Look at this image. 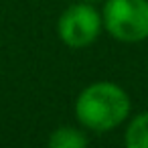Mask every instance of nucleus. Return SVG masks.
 <instances>
[{
  "mask_svg": "<svg viewBox=\"0 0 148 148\" xmlns=\"http://www.w3.org/2000/svg\"><path fill=\"white\" fill-rule=\"evenodd\" d=\"M101 27V12H97V8L89 2H77L59 16L57 33L67 47L81 49L99 37Z\"/></svg>",
  "mask_w": 148,
  "mask_h": 148,
  "instance_id": "7ed1b4c3",
  "label": "nucleus"
},
{
  "mask_svg": "<svg viewBox=\"0 0 148 148\" xmlns=\"http://www.w3.org/2000/svg\"><path fill=\"white\" fill-rule=\"evenodd\" d=\"M79 2H89V4H93V2H99V0H79Z\"/></svg>",
  "mask_w": 148,
  "mask_h": 148,
  "instance_id": "423d86ee",
  "label": "nucleus"
},
{
  "mask_svg": "<svg viewBox=\"0 0 148 148\" xmlns=\"http://www.w3.org/2000/svg\"><path fill=\"white\" fill-rule=\"evenodd\" d=\"M47 148H87V136L73 126H61L51 132Z\"/></svg>",
  "mask_w": 148,
  "mask_h": 148,
  "instance_id": "20e7f679",
  "label": "nucleus"
},
{
  "mask_svg": "<svg viewBox=\"0 0 148 148\" xmlns=\"http://www.w3.org/2000/svg\"><path fill=\"white\" fill-rule=\"evenodd\" d=\"M126 148H148V112L134 116L124 134Z\"/></svg>",
  "mask_w": 148,
  "mask_h": 148,
  "instance_id": "39448f33",
  "label": "nucleus"
},
{
  "mask_svg": "<svg viewBox=\"0 0 148 148\" xmlns=\"http://www.w3.org/2000/svg\"><path fill=\"white\" fill-rule=\"evenodd\" d=\"M130 95L114 81L89 83L75 99L77 122L97 134L118 128L130 114Z\"/></svg>",
  "mask_w": 148,
  "mask_h": 148,
  "instance_id": "f257e3e1",
  "label": "nucleus"
},
{
  "mask_svg": "<svg viewBox=\"0 0 148 148\" xmlns=\"http://www.w3.org/2000/svg\"><path fill=\"white\" fill-rule=\"evenodd\" d=\"M101 23L116 41L142 43L148 39V0H106Z\"/></svg>",
  "mask_w": 148,
  "mask_h": 148,
  "instance_id": "f03ea898",
  "label": "nucleus"
}]
</instances>
